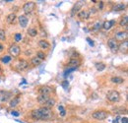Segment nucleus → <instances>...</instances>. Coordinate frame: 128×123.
Returning <instances> with one entry per match:
<instances>
[{
    "label": "nucleus",
    "mask_w": 128,
    "mask_h": 123,
    "mask_svg": "<svg viewBox=\"0 0 128 123\" xmlns=\"http://www.w3.org/2000/svg\"><path fill=\"white\" fill-rule=\"evenodd\" d=\"M38 109H40V116H42V119H40V120H44V121H46V120H49V119L52 118L53 112H52V110H51L50 108L42 106V108H40Z\"/></svg>",
    "instance_id": "nucleus-1"
},
{
    "label": "nucleus",
    "mask_w": 128,
    "mask_h": 123,
    "mask_svg": "<svg viewBox=\"0 0 128 123\" xmlns=\"http://www.w3.org/2000/svg\"><path fill=\"white\" fill-rule=\"evenodd\" d=\"M106 98L108 102H110L112 104H116L120 100V94L117 91H110V92H108Z\"/></svg>",
    "instance_id": "nucleus-2"
},
{
    "label": "nucleus",
    "mask_w": 128,
    "mask_h": 123,
    "mask_svg": "<svg viewBox=\"0 0 128 123\" xmlns=\"http://www.w3.org/2000/svg\"><path fill=\"white\" fill-rule=\"evenodd\" d=\"M108 116V112L106 110H96L92 113V117L96 120H104Z\"/></svg>",
    "instance_id": "nucleus-3"
},
{
    "label": "nucleus",
    "mask_w": 128,
    "mask_h": 123,
    "mask_svg": "<svg viewBox=\"0 0 128 123\" xmlns=\"http://www.w3.org/2000/svg\"><path fill=\"white\" fill-rule=\"evenodd\" d=\"M34 7H36V3H34V1H28V2H26V3L24 4V6H23V11H24V13H25L26 15L32 14L34 9Z\"/></svg>",
    "instance_id": "nucleus-4"
},
{
    "label": "nucleus",
    "mask_w": 128,
    "mask_h": 123,
    "mask_svg": "<svg viewBox=\"0 0 128 123\" xmlns=\"http://www.w3.org/2000/svg\"><path fill=\"white\" fill-rule=\"evenodd\" d=\"M8 51H9V54H10L11 57H17L21 53V48H20V46H18L17 44H13V46H11L9 47Z\"/></svg>",
    "instance_id": "nucleus-5"
},
{
    "label": "nucleus",
    "mask_w": 128,
    "mask_h": 123,
    "mask_svg": "<svg viewBox=\"0 0 128 123\" xmlns=\"http://www.w3.org/2000/svg\"><path fill=\"white\" fill-rule=\"evenodd\" d=\"M108 46L110 47V49L112 50V52H113V53H116L118 51V42L113 38L108 40Z\"/></svg>",
    "instance_id": "nucleus-6"
},
{
    "label": "nucleus",
    "mask_w": 128,
    "mask_h": 123,
    "mask_svg": "<svg viewBox=\"0 0 128 123\" xmlns=\"http://www.w3.org/2000/svg\"><path fill=\"white\" fill-rule=\"evenodd\" d=\"M13 96V94L11 92H8V91H0V102H8L11 98Z\"/></svg>",
    "instance_id": "nucleus-7"
},
{
    "label": "nucleus",
    "mask_w": 128,
    "mask_h": 123,
    "mask_svg": "<svg viewBox=\"0 0 128 123\" xmlns=\"http://www.w3.org/2000/svg\"><path fill=\"white\" fill-rule=\"evenodd\" d=\"M127 31H121V32H117L115 34V36L113 38L116 42H124V40H127Z\"/></svg>",
    "instance_id": "nucleus-8"
},
{
    "label": "nucleus",
    "mask_w": 128,
    "mask_h": 123,
    "mask_svg": "<svg viewBox=\"0 0 128 123\" xmlns=\"http://www.w3.org/2000/svg\"><path fill=\"white\" fill-rule=\"evenodd\" d=\"M85 2L84 1H78V2H76V4L72 7V9H71V16H75L79 11L81 10V8H82V6H83V4H84Z\"/></svg>",
    "instance_id": "nucleus-9"
},
{
    "label": "nucleus",
    "mask_w": 128,
    "mask_h": 123,
    "mask_svg": "<svg viewBox=\"0 0 128 123\" xmlns=\"http://www.w3.org/2000/svg\"><path fill=\"white\" fill-rule=\"evenodd\" d=\"M81 64V60L79 58H75V57H73V58H71L69 61H68V67L69 68H78L79 66H80Z\"/></svg>",
    "instance_id": "nucleus-10"
},
{
    "label": "nucleus",
    "mask_w": 128,
    "mask_h": 123,
    "mask_svg": "<svg viewBox=\"0 0 128 123\" xmlns=\"http://www.w3.org/2000/svg\"><path fill=\"white\" fill-rule=\"evenodd\" d=\"M38 92L40 94H46V96H49L52 92V88L49 86H42L38 89Z\"/></svg>",
    "instance_id": "nucleus-11"
},
{
    "label": "nucleus",
    "mask_w": 128,
    "mask_h": 123,
    "mask_svg": "<svg viewBox=\"0 0 128 123\" xmlns=\"http://www.w3.org/2000/svg\"><path fill=\"white\" fill-rule=\"evenodd\" d=\"M18 21H19V24L22 28H26L28 26V23H29V19L27 18L26 15H21L19 16L18 18Z\"/></svg>",
    "instance_id": "nucleus-12"
},
{
    "label": "nucleus",
    "mask_w": 128,
    "mask_h": 123,
    "mask_svg": "<svg viewBox=\"0 0 128 123\" xmlns=\"http://www.w3.org/2000/svg\"><path fill=\"white\" fill-rule=\"evenodd\" d=\"M116 24L115 20H110V21H106L102 23V29L106 30V31H108L110 30L112 27H114V25Z\"/></svg>",
    "instance_id": "nucleus-13"
},
{
    "label": "nucleus",
    "mask_w": 128,
    "mask_h": 123,
    "mask_svg": "<svg viewBox=\"0 0 128 123\" xmlns=\"http://www.w3.org/2000/svg\"><path fill=\"white\" fill-rule=\"evenodd\" d=\"M77 16L78 18L81 19V20H88L90 18V13L88 10H80L78 13H77Z\"/></svg>",
    "instance_id": "nucleus-14"
},
{
    "label": "nucleus",
    "mask_w": 128,
    "mask_h": 123,
    "mask_svg": "<svg viewBox=\"0 0 128 123\" xmlns=\"http://www.w3.org/2000/svg\"><path fill=\"white\" fill-rule=\"evenodd\" d=\"M31 117H32L34 120H36V121H38V120H40V119H42L40 112V109H38V108L32 109V111H31Z\"/></svg>",
    "instance_id": "nucleus-15"
},
{
    "label": "nucleus",
    "mask_w": 128,
    "mask_h": 123,
    "mask_svg": "<svg viewBox=\"0 0 128 123\" xmlns=\"http://www.w3.org/2000/svg\"><path fill=\"white\" fill-rule=\"evenodd\" d=\"M118 50L121 52V53H127L128 51V42L127 40H124L120 44H118Z\"/></svg>",
    "instance_id": "nucleus-16"
},
{
    "label": "nucleus",
    "mask_w": 128,
    "mask_h": 123,
    "mask_svg": "<svg viewBox=\"0 0 128 123\" xmlns=\"http://www.w3.org/2000/svg\"><path fill=\"white\" fill-rule=\"evenodd\" d=\"M28 67H29V63H28V61H26V60H20L19 63L17 64V68H18L19 71H24Z\"/></svg>",
    "instance_id": "nucleus-17"
},
{
    "label": "nucleus",
    "mask_w": 128,
    "mask_h": 123,
    "mask_svg": "<svg viewBox=\"0 0 128 123\" xmlns=\"http://www.w3.org/2000/svg\"><path fill=\"white\" fill-rule=\"evenodd\" d=\"M19 104H20V98L19 96H15V98H13L11 100H10V102H9V106L12 108H16L19 106Z\"/></svg>",
    "instance_id": "nucleus-18"
},
{
    "label": "nucleus",
    "mask_w": 128,
    "mask_h": 123,
    "mask_svg": "<svg viewBox=\"0 0 128 123\" xmlns=\"http://www.w3.org/2000/svg\"><path fill=\"white\" fill-rule=\"evenodd\" d=\"M55 104H56V100L54 98H49L48 100L46 102V104H44V108H48L51 109L55 106Z\"/></svg>",
    "instance_id": "nucleus-19"
},
{
    "label": "nucleus",
    "mask_w": 128,
    "mask_h": 123,
    "mask_svg": "<svg viewBox=\"0 0 128 123\" xmlns=\"http://www.w3.org/2000/svg\"><path fill=\"white\" fill-rule=\"evenodd\" d=\"M38 46L42 48V49H48L49 47H50V44H49V42H48V40H40V42H38Z\"/></svg>",
    "instance_id": "nucleus-20"
},
{
    "label": "nucleus",
    "mask_w": 128,
    "mask_h": 123,
    "mask_svg": "<svg viewBox=\"0 0 128 123\" xmlns=\"http://www.w3.org/2000/svg\"><path fill=\"white\" fill-rule=\"evenodd\" d=\"M100 29H102V22H100V21H96L92 26V31L93 32H98Z\"/></svg>",
    "instance_id": "nucleus-21"
},
{
    "label": "nucleus",
    "mask_w": 128,
    "mask_h": 123,
    "mask_svg": "<svg viewBox=\"0 0 128 123\" xmlns=\"http://www.w3.org/2000/svg\"><path fill=\"white\" fill-rule=\"evenodd\" d=\"M16 20H17V16L15 13L9 14V15L7 16V18H6V21H7L8 24H14L16 22Z\"/></svg>",
    "instance_id": "nucleus-22"
},
{
    "label": "nucleus",
    "mask_w": 128,
    "mask_h": 123,
    "mask_svg": "<svg viewBox=\"0 0 128 123\" xmlns=\"http://www.w3.org/2000/svg\"><path fill=\"white\" fill-rule=\"evenodd\" d=\"M125 8H126V5L124 3H117L113 7V11L114 12H119V11H123Z\"/></svg>",
    "instance_id": "nucleus-23"
},
{
    "label": "nucleus",
    "mask_w": 128,
    "mask_h": 123,
    "mask_svg": "<svg viewBox=\"0 0 128 123\" xmlns=\"http://www.w3.org/2000/svg\"><path fill=\"white\" fill-rule=\"evenodd\" d=\"M48 98H49V96H46V94H38V104H46V102L48 100Z\"/></svg>",
    "instance_id": "nucleus-24"
},
{
    "label": "nucleus",
    "mask_w": 128,
    "mask_h": 123,
    "mask_svg": "<svg viewBox=\"0 0 128 123\" xmlns=\"http://www.w3.org/2000/svg\"><path fill=\"white\" fill-rule=\"evenodd\" d=\"M110 81H112V83H113V84H122V83H124V79L121 77H118V76L112 77Z\"/></svg>",
    "instance_id": "nucleus-25"
},
{
    "label": "nucleus",
    "mask_w": 128,
    "mask_h": 123,
    "mask_svg": "<svg viewBox=\"0 0 128 123\" xmlns=\"http://www.w3.org/2000/svg\"><path fill=\"white\" fill-rule=\"evenodd\" d=\"M28 34H29L30 36H32V38H34V36H36L38 34V30H36V28L31 27V28H29V30H28Z\"/></svg>",
    "instance_id": "nucleus-26"
},
{
    "label": "nucleus",
    "mask_w": 128,
    "mask_h": 123,
    "mask_svg": "<svg viewBox=\"0 0 128 123\" xmlns=\"http://www.w3.org/2000/svg\"><path fill=\"white\" fill-rule=\"evenodd\" d=\"M95 66H96V70L100 71V72H102V71H104L106 69V64L102 63V62H96V64H95Z\"/></svg>",
    "instance_id": "nucleus-27"
},
{
    "label": "nucleus",
    "mask_w": 128,
    "mask_h": 123,
    "mask_svg": "<svg viewBox=\"0 0 128 123\" xmlns=\"http://www.w3.org/2000/svg\"><path fill=\"white\" fill-rule=\"evenodd\" d=\"M119 25H120L121 27H125V28L127 29V26H128V17L127 16L125 15L124 17L121 18V20H120V22H119Z\"/></svg>",
    "instance_id": "nucleus-28"
},
{
    "label": "nucleus",
    "mask_w": 128,
    "mask_h": 123,
    "mask_svg": "<svg viewBox=\"0 0 128 123\" xmlns=\"http://www.w3.org/2000/svg\"><path fill=\"white\" fill-rule=\"evenodd\" d=\"M42 60L40 59H38L36 56H34V57H32V59H31V63H32L34 66H38V65H40L42 64Z\"/></svg>",
    "instance_id": "nucleus-29"
},
{
    "label": "nucleus",
    "mask_w": 128,
    "mask_h": 123,
    "mask_svg": "<svg viewBox=\"0 0 128 123\" xmlns=\"http://www.w3.org/2000/svg\"><path fill=\"white\" fill-rule=\"evenodd\" d=\"M11 60H12V57H11L10 55H5V56H3V57L1 58V61L3 62V63H5V64L9 63Z\"/></svg>",
    "instance_id": "nucleus-30"
},
{
    "label": "nucleus",
    "mask_w": 128,
    "mask_h": 123,
    "mask_svg": "<svg viewBox=\"0 0 128 123\" xmlns=\"http://www.w3.org/2000/svg\"><path fill=\"white\" fill-rule=\"evenodd\" d=\"M36 57L42 61V60H44V58H46V54H44V52H42V51H38V52H36Z\"/></svg>",
    "instance_id": "nucleus-31"
},
{
    "label": "nucleus",
    "mask_w": 128,
    "mask_h": 123,
    "mask_svg": "<svg viewBox=\"0 0 128 123\" xmlns=\"http://www.w3.org/2000/svg\"><path fill=\"white\" fill-rule=\"evenodd\" d=\"M0 40H2V42L6 40V32L2 29H0Z\"/></svg>",
    "instance_id": "nucleus-32"
},
{
    "label": "nucleus",
    "mask_w": 128,
    "mask_h": 123,
    "mask_svg": "<svg viewBox=\"0 0 128 123\" xmlns=\"http://www.w3.org/2000/svg\"><path fill=\"white\" fill-rule=\"evenodd\" d=\"M113 111H114L116 114H121V113H123V111H124V112H126V109H124L123 108H116V109L114 108V109H113Z\"/></svg>",
    "instance_id": "nucleus-33"
},
{
    "label": "nucleus",
    "mask_w": 128,
    "mask_h": 123,
    "mask_svg": "<svg viewBox=\"0 0 128 123\" xmlns=\"http://www.w3.org/2000/svg\"><path fill=\"white\" fill-rule=\"evenodd\" d=\"M14 38H15V42H21L23 38V36H22V34H16Z\"/></svg>",
    "instance_id": "nucleus-34"
},
{
    "label": "nucleus",
    "mask_w": 128,
    "mask_h": 123,
    "mask_svg": "<svg viewBox=\"0 0 128 123\" xmlns=\"http://www.w3.org/2000/svg\"><path fill=\"white\" fill-rule=\"evenodd\" d=\"M86 40H87V42H89V44H90V46H95V44H94V42H93V40H91L90 38H86Z\"/></svg>",
    "instance_id": "nucleus-35"
},
{
    "label": "nucleus",
    "mask_w": 128,
    "mask_h": 123,
    "mask_svg": "<svg viewBox=\"0 0 128 123\" xmlns=\"http://www.w3.org/2000/svg\"><path fill=\"white\" fill-rule=\"evenodd\" d=\"M11 114H12V115H13V116H19V115H20V112H19V111H17V110H12V111H11Z\"/></svg>",
    "instance_id": "nucleus-36"
},
{
    "label": "nucleus",
    "mask_w": 128,
    "mask_h": 123,
    "mask_svg": "<svg viewBox=\"0 0 128 123\" xmlns=\"http://www.w3.org/2000/svg\"><path fill=\"white\" fill-rule=\"evenodd\" d=\"M62 86H63L64 89H66V88L69 86V83H68V81H64L63 83H62Z\"/></svg>",
    "instance_id": "nucleus-37"
},
{
    "label": "nucleus",
    "mask_w": 128,
    "mask_h": 123,
    "mask_svg": "<svg viewBox=\"0 0 128 123\" xmlns=\"http://www.w3.org/2000/svg\"><path fill=\"white\" fill-rule=\"evenodd\" d=\"M121 123H128V119H127V117H122L121 119Z\"/></svg>",
    "instance_id": "nucleus-38"
},
{
    "label": "nucleus",
    "mask_w": 128,
    "mask_h": 123,
    "mask_svg": "<svg viewBox=\"0 0 128 123\" xmlns=\"http://www.w3.org/2000/svg\"><path fill=\"white\" fill-rule=\"evenodd\" d=\"M100 4H98V9L100 10H102V7H104V2L102 1H100V2H98Z\"/></svg>",
    "instance_id": "nucleus-39"
},
{
    "label": "nucleus",
    "mask_w": 128,
    "mask_h": 123,
    "mask_svg": "<svg viewBox=\"0 0 128 123\" xmlns=\"http://www.w3.org/2000/svg\"><path fill=\"white\" fill-rule=\"evenodd\" d=\"M59 114H60V116L64 117V116L66 115V111H65V109H64V110H62V111H60V113H59Z\"/></svg>",
    "instance_id": "nucleus-40"
},
{
    "label": "nucleus",
    "mask_w": 128,
    "mask_h": 123,
    "mask_svg": "<svg viewBox=\"0 0 128 123\" xmlns=\"http://www.w3.org/2000/svg\"><path fill=\"white\" fill-rule=\"evenodd\" d=\"M58 110H59V111H62V110H64L63 106H58Z\"/></svg>",
    "instance_id": "nucleus-41"
},
{
    "label": "nucleus",
    "mask_w": 128,
    "mask_h": 123,
    "mask_svg": "<svg viewBox=\"0 0 128 123\" xmlns=\"http://www.w3.org/2000/svg\"><path fill=\"white\" fill-rule=\"evenodd\" d=\"M3 49H4V46H3V44L0 42V51H2Z\"/></svg>",
    "instance_id": "nucleus-42"
},
{
    "label": "nucleus",
    "mask_w": 128,
    "mask_h": 123,
    "mask_svg": "<svg viewBox=\"0 0 128 123\" xmlns=\"http://www.w3.org/2000/svg\"><path fill=\"white\" fill-rule=\"evenodd\" d=\"M0 71H1V70H0Z\"/></svg>",
    "instance_id": "nucleus-43"
}]
</instances>
